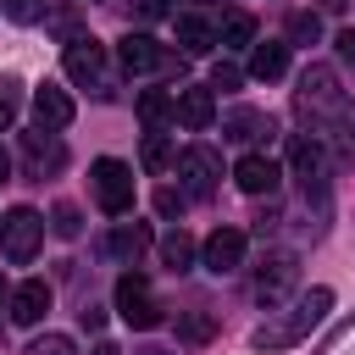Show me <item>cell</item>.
Listing matches in <instances>:
<instances>
[{
  "instance_id": "obj_1",
  "label": "cell",
  "mask_w": 355,
  "mask_h": 355,
  "mask_svg": "<svg viewBox=\"0 0 355 355\" xmlns=\"http://www.w3.org/2000/svg\"><path fill=\"white\" fill-rule=\"evenodd\" d=\"M327 311H333V288H322V283H316V288H311V294H300L283 316L261 322V327L250 333V344H255V349H294L311 327H322V322H327Z\"/></svg>"
},
{
  "instance_id": "obj_2",
  "label": "cell",
  "mask_w": 355,
  "mask_h": 355,
  "mask_svg": "<svg viewBox=\"0 0 355 355\" xmlns=\"http://www.w3.org/2000/svg\"><path fill=\"white\" fill-rule=\"evenodd\" d=\"M294 105H300V116H311V122H338V116H344L338 72H333V67H305L300 83H294Z\"/></svg>"
},
{
  "instance_id": "obj_3",
  "label": "cell",
  "mask_w": 355,
  "mask_h": 355,
  "mask_svg": "<svg viewBox=\"0 0 355 355\" xmlns=\"http://www.w3.org/2000/svg\"><path fill=\"white\" fill-rule=\"evenodd\" d=\"M89 189H94V200H100L105 216H128V211H133V166H128V161L100 155V161L89 166Z\"/></svg>"
},
{
  "instance_id": "obj_4",
  "label": "cell",
  "mask_w": 355,
  "mask_h": 355,
  "mask_svg": "<svg viewBox=\"0 0 355 355\" xmlns=\"http://www.w3.org/2000/svg\"><path fill=\"white\" fill-rule=\"evenodd\" d=\"M39 244H44V216L33 205H17V211L0 216V250H6L11 266H28L39 255Z\"/></svg>"
},
{
  "instance_id": "obj_5",
  "label": "cell",
  "mask_w": 355,
  "mask_h": 355,
  "mask_svg": "<svg viewBox=\"0 0 355 355\" xmlns=\"http://www.w3.org/2000/svg\"><path fill=\"white\" fill-rule=\"evenodd\" d=\"M294 283H300V255H294V250H277V255H266L261 272H255V300L272 311V305H283V300L294 294Z\"/></svg>"
},
{
  "instance_id": "obj_6",
  "label": "cell",
  "mask_w": 355,
  "mask_h": 355,
  "mask_svg": "<svg viewBox=\"0 0 355 355\" xmlns=\"http://www.w3.org/2000/svg\"><path fill=\"white\" fill-rule=\"evenodd\" d=\"M178 178H183V194L205 200V194H216V183H222V155H216L211 144H189V150L178 155Z\"/></svg>"
},
{
  "instance_id": "obj_7",
  "label": "cell",
  "mask_w": 355,
  "mask_h": 355,
  "mask_svg": "<svg viewBox=\"0 0 355 355\" xmlns=\"http://www.w3.org/2000/svg\"><path fill=\"white\" fill-rule=\"evenodd\" d=\"M116 311H122V322L128 327H161V305L150 300V283L139 277V272H122L116 277Z\"/></svg>"
},
{
  "instance_id": "obj_8",
  "label": "cell",
  "mask_w": 355,
  "mask_h": 355,
  "mask_svg": "<svg viewBox=\"0 0 355 355\" xmlns=\"http://www.w3.org/2000/svg\"><path fill=\"white\" fill-rule=\"evenodd\" d=\"M67 78H72V83H94V89L105 94V44L89 39V33L67 39Z\"/></svg>"
},
{
  "instance_id": "obj_9",
  "label": "cell",
  "mask_w": 355,
  "mask_h": 355,
  "mask_svg": "<svg viewBox=\"0 0 355 355\" xmlns=\"http://www.w3.org/2000/svg\"><path fill=\"white\" fill-rule=\"evenodd\" d=\"M288 166H294V178L305 183V194H322V189H327V155H322V144H316L311 133H300V139L288 144Z\"/></svg>"
},
{
  "instance_id": "obj_10",
  "label": "cell",
  "mask_w": 355,
  "mask_h": 355,
  "mask_svg": "<svg viewBox=\"0 0 355 355\" xmlns=\"http://www.w3.org/2000/svg\"><path fill=\"white\" fill-rule=\"evenodd\" d=\"M200 261H205V272H216V277L239 272V266H244V233H239V227H216V233L200 244Z\"/></svg>"
},
{
  "instance_id": "obj_11",
  "label": "cell",
  "mask_w": 355,
  "mask_h": 355,
  "mask_svg": "<svg viewBox=\"0 0 355 355\" xmlns=\"http://www.w3.org/2000/svg\"><path fill=\"white\" fill-rule=\"evenodd\" d=\"M116 61H122L128 72H161V67H172V50L155 44L150 33H128V39L116 44Z\"/></svg>"
},
{
  "instance_id": "obj_12",
  "label": "cell",
  "mask_w": 355,
  "mask_h": 355,
  "mask_svg": "<svg viewBox=\"0 0 355 355\" xmlns=\"http://www.w3.org/2000/svg\"><path fill=\"white\" fill-rule=\"evenodd\" d=\"M277 178H283V166H277L272 155H261V150L239 155V166H233V183H239L244 194H277Z\"/></svg>"
},
{
  "instance_id": "obj_13",
  "label": "cell",
  "mask_w": 355,
  "mask_h": 355,
  "mask_svg": "<svg viewBox=\"0 0 355 355\" xmlns=\"http://www.w3.org/2000/svg\"><path fill=\"white\" fill-rule=\"evenodd\" d=\"M22 155H28V166H33V178H44V172H61V166H67V150H61V139H55V128H39V133H22Z\"/></svg>"
},
{
  "instance_id": "obj_14",
  "label": "cell",
  "mask_w": 355,
  "mask_h": 355,
  "mask_svg": "<svg viewBox=\"0 0 355 355\" xmlns=\"http://www.w3.org/2000/svg\"><path fill=\"white\" fill-rule=\"evenodd\" d=\"M172 116H178L189 133L211 128V122H216V100H211V89H178V94H172Z\"/></svg>"
},
{
  "instance_id": "obj_15",
  "label": "cell",
  "mask_w": 355,
  "mask_h": 355,
  "mask_svg": "<svg viewBox=\"0 0 355 355\" xmlns=\"http://www.w3.org/2000/svg\"><path fill=\"white\" fill-rule=\"evenodd\" d=\"M6 305H11V322H17V327H33V322L50 311V283H44V277H28Z\"/></svg>"
},
{
  "instance_id": "obj_16",
  "label": "cell",
  "mask_w": 355,
  "mask_h": 355,
  "mask_svg": "<svg viewBox=\"0 0 355 355\" xmlns=\"http://www.w3.org/2000/svg\"><path fill=\"white\" fill-rule=\"evenodd\" d=\"M72 94L67 89H55V83H39L33 89V116H39V128H67L72 122Z\"/></svg>"
},
{
  "instance_id": "obj_17",
  "label": "cell",
  "mask_w": 355,
  "mask_h": 355,
  "mask_svg": "<svg viewBox=\"0 0 355 355\" xmlns=\"http://www.w3.org/2000/svg\"><path fill=\"white\" fill-rule=\"evenodd\" d=\"M222 139H233V144L272 139V116H266V111H227V116H222Z\"/></svg>"
},
{
  "instance_id": "obj_18",
  "label": "cell",
  "mask_w": 355,
  "mask_h": 355,
  "mask_svg": "<svg viewBox=\"0 0 355 355\" xmlns=\"http://www.w3.org/2000/svg\"><path fill=\"white\" fill-rule=\"evenodd\" d=\"M105 250H111L116 261H139V255L150 250V227H144V222H116L111 239H105Z\"/></svg>"
},
{
  "instance_id": "obj_19",
  "label": "cell",
  "mask_w": 355,
  "mask_h": 355,
  "mask_svg": "<svg viewBox=\"0 0 355 355\" xmlns=\"http://www.w3.org/2000/svg\"><path fill=\"white\" fill-rule=\"evenodd\" d=\"M283 72H288V44L266 39V44H255V50H250V78L272 83V78H283Z\"/></svg>"
},
{
  "instance_id": "obj_20",
  "label": "cell",
  "mask_w": 355,
  "mask_h": 355,
  "mask_svg": "<svg viewBox=\"0 0 355 355\" xmlns=\"http://www.w3.org/2000/svg\"><path fill=\"white\" fill-rule=\"evenodd\" d=\"M178 44H183V55H205V50H216V28L189 11V17H178Z\"/></svg>"
},
{
  "instance_id": "obj_21",
  "label": "cell",
  "mask_w": 355,
  "mask_h": 355,
  "mask_svg": "<svg viewBox=\"0 0 355 355\" xmlns=\"http://www.w3.org/2000/svg\"><path fill=\"white\" fill-rule=\"evenodd\" d=\"M216 44H222V50H244V44H255V17H250V11H227Z\"/></svg>"
},
{
  "instance_id": "obj_22",
  "label": "cell",
  "mask_w": 355,
  "mask_h": 355,
  "mask_svg": "<svg viewBox=\"0 0 355 355\" xmlns=\"http://www.w3.org/2000/svg\"><path fill=\"white\" fill-rule=\"evenodd\" d=\"M194 255H200V250H194V239H189L183 227H172V233L161 239V261H166L172 272H189V266H194Z\"/></svg>"
},
{
  "instance_id": "obj_23",
  "label": "cell",
  "mask_w": 355,
  "mask_h": 355,
  "mask_svg": "<svg viewBox=\"0 0 355 355\" xmlns=\"http://www.w3.org/2000/svg\"><path fill=\"white\" fill-rule=\"evenodd\" d=\"M139 161H144V172H166V166H172V139H166L161 128H150L144 144H139Z\"/></svg>"
},
{
  "instance_id": "obj_24",
  "label": "cell",
  "mask_w": 355,
  "mask_h": 355,
  "mask_svg": "<svg viewBox=\"0 0 355 355\" xmlns=\"http://www.w3.org/2000/svg\"><path fill=\"white\" fill-rule=\"evenodd\" d=\"M211 333H216V316H205V311H183L178 316V338L183 344H211Z\"/></svg>"
},
{
  "instance_id": "obj_25",
  "label": "cell",
  "mask_w": 355,
  "mask_h": 355,
  "mask_svg": "<svg viewBox=\"0 0 355 355\" xmlns=\"http://www.w3.org/2000/svg\"><path fill=\"white\" fill-rule=\"evenodd\" d=\"M139 116H144L150 128L172 122V94H166V89H144V94H139Z\"/></svg>"
},
{
  "instance_id": "obj_26",
  "label": "cell",
  "mask_w": 355,
  "mask_h": 355,
  "mask_svg": "<svg viewBox=\"0 0 355 355\" xmlns=\"http://www.w3.org/2000/svg\"><path fill=\"white\" fill-rule=\"evenodd\" d=\"M316 33H322L316 11H294V17H288V39H294V44H316Z\"/></svg>"
},
{
  "instance_id": "obj_27",
  "label": "cell",
  "mask_w": 355,
  "mask_h": 355,
  "mask_svg": "<svg viewBox=\"0 0 355 355\" xmlns=\"http://www.w3.org/2000/svg\"><path fill=\"white\" fill-rule=\"evenodd\" d=\"M0 11H6L11 22H22V28H28V22H39V17H44V0H0Z\"/></svg>"
},
{
  "instance_id": "obj_28",
  "label": "cell",
  "mask_w": 355,
  "mask_h": 355,
  "mask_svg": "<svg viewBox=\"0 0 355 355\" xmlns=\"http://www.w3.org/2000/svg\"><path fill=\"white\" fill-rule=\"evenodd\" d=\"M28 355H78V344H72L67 333H44V338L28 344Z\"/></svg>"
},
{
  "instance_id": "obj_29",
  "label": "cell",
  "mask_w": 355,
  "mask_h": 355,
  "mask_svg": "<svg viewBox=\"0 0 355 355\" xmlns=\"http://www.w3.org/2000/svg\"><path fill=\"white\" fill-rule=\"evenodd\" d=\"M50 227H55L61 239H78V227H83V222H78V205H55V211H50Z\"/></svg>"
},
{
  "instance_id": "obj_30",
  "label": "cell",
  "mask_w": 355,
  "mask_h": 355,
  "mask_svg": "<svg viewBox=\"0 0 355 355\" xmlns=\"http://www.w3.org/2000/svg\"><path fill=\"white\" fill-rule=\"evenodd\" d=\"M128 11H133L139 22H161V17H166V0H128Z\"/></svg>"
},
{
  "instance_id": "obj_31",
  "label": "cell",
  "mask_w": 355,
  "mask_h": 355,
  "mask_svg": "<svg viewBox=\"0 0 355 355\" xmlns=\"http://www.w3.org/2000/svg\"><path fill=\"white\" fill-rule=\"evenodd\" d=\"M155 211L161 216H183V189H161L155 194Z\"/></svg>"
},
{
  "instance_id": "obj_32",
  "label": "cell",
  "mask_w": 355,
  "mask_h": 355,
  "mask_svg": "<svg viewBox=\"0 0 355 355\" xmlns=\"http://www.w3.org/2000/svg\"><path fill=\"white\" fill-rule=\"evenodd\" d=\"M239 83H244V72H239V67H227V61L211 72V89H239Z\"/></svg>"
},
{
  "instance_id": "obj_33",
  "label": "cell",
  "mask_w": 355,
  "mask_h": 355,
  "mask_svg": "<svg viewBox=\"0 0 355 355\" xmlns=\"http://www.w3.org/2000/svg\"><path fill=\"white\" fill-rule=\"evenodd\" d=\"M333 44H338V55H344V61H349V67H355V28H344V33H338V39H333Z\"/></svg>"
},
{
  "instance_id": "obj_34",
  "label": "cell",
  "mask_w": 355,
  "mask_h": 355,
  "mask_svg": "<svg viewBox=\"0 0 355 355\" xmlns=\"http://www.w3.org/2000/svg\"><path fill=\"white\" fill-rule=\"evenodd\" d=\"M11 128V100H6V89H0V133Z\"/></svg>"
},
{
  "instance_id": "obj_35",
  "label": "cell",
  "mask_w": 355,
  "mask_h": 355,
  "mask_svg": "<svg viewBox=\"0 0 355 355\" xmlns=\"http://www.w3.org/2000/svg\"><path fill=\"white\" fill-rule=\"evenodd\" d=\"M6 178H11V155L0 150V183H6Z\"/></svg>"
},
{
  "instance_id": "obj_36",
  "label": "cell",
  "mask_w": 355,
  "mask_h": 355,
  "mask_svg": "<svg viewBox=\"0 0 355 355\" xmlns=\"http://www.w3.org/2000/svg\"><path fill=\"white\" fill-rule=\"evenodd\" d=\"M94 355H122V349L116 344H94Z\"/></svg>"
},
{
  "instance_id": "obj_37",
  "label": "cell",
  "mask_w": 355,
  "mask_h": 355,
  "mask_svg": "<svg viewBox=\"0 0 355 355\" xmlns=\"http://www.w3.org/2000/svg\"><path fill=\"white\" fill-rule=\"evenodd\" d=\"M349 155H355V128H349Z\"/></svg>"
},
{
  "instance_id": "obj_38",
  "label": "cell",
  "mask_w": 355,
  "mask_h": 355,
  "mask_svg": "<svg viewBox=\"0 0 355 355\" xmlns=\"http://www.w3.org/2000/svg\"><path fill=\"white\" fill-rule=\"evenodd\" d=\"M0 305H6V283H0Z\"/></svg>"
},
{
  "instance_id": "obj_39",
  "label": "cell",
  "mask_w": 355,
  "mask_h": 355,
  "mask_svg": "<svg viewBox=\"0 0 355 355\" xmlns=\"http://www.w3.org/2000/svg\"><path fill=\"white\" fill-rule=\"evenodd\" d=\"M144 355H166V349H144Z\"/></svg>"
}]
</instances>
